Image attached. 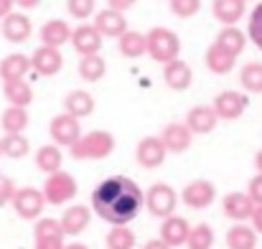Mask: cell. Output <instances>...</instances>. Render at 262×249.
Segmentation results:
<instances>
[{
	"label": "cell",
	"mask_w": 262,
	"mask_h": 249,
	"mask_svg": "<svg viewBox=\"0 0 262 249\" xmlns=\"http://www.w3.org/2000/svg\"><path fill=\"white\" fill-rule=\"evenodd\" d=\"M247 196L255 201V206H262V173H257V175L250 180V186H247Z\"/></svg>",
	"instance_id": "42"
},
{
	"label": "cell",
	"mask_w": 262,
	"mask_h": 249,
	"mask_svg": "<svg viewBox=\"0 0 262 249\" xmlns=\"http://www.w3.org/2000/svg\"><path fill=\"white\" fill-rule=\"evenodd\" d=\"M255 168H257V173H262V150L255 155Z\"/></svg>",
	"instance_id": "49"
},
{
	"label": "cell",
	"mask_w": 262,
	"mask_h": 249,
	"mask_svg": "<svg viewBox=\"0 0 262 249\" xmlns=\"http://www.w3.org/2000/svg\"><path fill=\"white\" fill-rule=\"evenodd\" d=\"M3 94H5V99H8L10 107H23L26 109L33 102V89H31V84L26 82V79L3 84Z\"/></svg>",
	"instance_id": "30"
},
{
	"label": "cell",
	"mask_w": 262,
	"mask_h": 249,
	"mask_svg": "<svg viewBox=\"0 0 262 249\" xmlns=\"http://www.w3.org/2000/svg\"><path fill=\"white\" fill-rule=\"evenodd\" d=\"M145 38H148V54H150L153 61H158V64L166 66V64H171V61L178 59L181 41H178V36H176L171 28L156 26V28H150L145 33Z\"/></svg>",
	"instance_id": "3"
},
{
	"label": "cell",
	"mask_w": 262,
	"mask_h": 249,
	"mask_svg": "<svg viewBox=\"0 0 262 249\" xmlns=\"http://www.w3.org/2000/svg\"><path fill=\"white\" fill-rule=\"evenodd\" d=\"M77 72H79V77H82L84 82H99V79L107 74V61H104L99 54L82 56L79 64H77Z\"/></svg>",
	"instance_id": "32"
},
{
	"label": "cell",
	"mask_w": 262,
	"mask_h": 249,
	"mask_svg": "<svg viewBox=\"0 0 262 249\" xmlns=\"http://www.w3.org/2000/svg\"><path fill=\"white\" fill-rule=\"evenodd\" d=\"M171 3V10H173L176 18H193L199 10H201V0H168Z\"/></svg>",
	"instance_id": "39"
},
{
	"label": "cell",
	"mask_w": 262,
	"mask_h": 249,
	"mask_svg": "<svg viewBox=\"0 0 262 249\" xmlns=\"http://www.w3.org/2000/svg\"><path fill=\"white\" fill-rule=\"evenodd\" d=\"M252 229H255L257 234H262V206H257L255 214H252Z\"/></svg>",
	"instance_id": "46"
},
{
	"label": "cell",
	"mask_w": 262,
	"mask_h": 249,
	"mask_svg": "<svg viewBox=\"0 0 262 249\" xmlns=\"http://www.w3.org/2000/svg\"><path fill=\"white\" fill-rule=\"evenodd\" d=\"M143 249H171L163 239H150V242H145V247Z\"/></svg>",
	"instance_id": "48"
},
{
	"label": "cell",
	"mask_w": 262,
	"mask_h": 249,
	"mask_svg": "<svg viewBox=\"0 0 262 249\" xmlns=\"http://www.w3.org/2000/svg\"><path fill=\"white\" fill-rule=\"evenodd\" d=\"M176 206H178V193H176L173 186H168V183H153L145 191V209L153 216L168 219V216H173Z\"/></svg>",
	"instance_id": "4"
},
{
	"label": "cell",
	"mask_w": 262,
	"mask_h": 249,
	"mask_svg": "<svg viewBox=\"0 0 262 249\" xmlns=\"http://www.w3.org/2000/svg\"><path fill=\"white\" fill-rule=\"evenodd\" d=\"M204 64H206V69H209L211 74H229V72L234 69L237 59H234L232 54H227L222 46L211 43V46L206 49V54H204Z\"/></svg>",
	"instance_id": "25"
},
{
	"label": "cell",
	"mask_w": 262,
	"mask_h": 249,
	"mask_svg": "<svg viewBox=\"0 0 262 249\" xmlns=\"http://www.w3.org/2000/svg\"><path fill=\"white\" fill-rule=\"evenodd\" d=\"M49 132H51L54 145H59V148H61V145H64V148H72V145L82 138V125H79L77 117L61 112V115H56V117L51 120Z\"/></svg>",
	"instance_id": "7"
},
{
	"label": "cell",
	"mask_w": 262,
	"mask_h": 249,
	"mask_svg": "<svg viewBox=\"0 0 262 249\" xmlns=\"http://www.w3.org/2000/svg\"><path fill=\"white\" fill-rule=\"evenodd\" d=\"M72 26L67 20H49L41 26V46H49V49H61L64 43H72Z\"/></svg>",
	"instance_id": "20"
},
{
	"label": "cell",
	"mask_w": 262,
	"mask_h": 249,
	"mask_svg": "<svg viewBox=\"0 0 262 249\" xmlns=\"http://www.w3.org/2000/svg\"><path fill=\"white\" fill-rule=\"evenodd\" d=\"M61 163H64V155H61V148L59 145H41L36 150V168L46 175H54L61 170Z\"/></svg>",
	"instance_id": "28"
},
{
	"label": "cell",
	"mask_w": 262,
	"mask_h": 249,
	"mask_svg": "<svg viewBox=\"0 0 262 249\" xmlns=\"http://www.w3.org/2000/svg\"><path fill=\"white\" fill-rule=\"evenodd\" d=\"M13 211L26 219V221H38L41 214H43V206H46V198H43V191L33 188V186H23L15 191L13 201H10Z\"/></svg>",
	"instance_id": "5"
},
{
	"label": "cell",
	"mask_w": 262,
	"mask_h": 249,
	"mask_svg": "<svg viewBox=\"0 0 262 249\" xmlns=\"http://www.w3.org/2000/svg\"><path fill=\"white\" fill-rule=\"evenodd\" d=\"M163 82H166V86H171L173 92H183L193 82V72H191V66L183 59H176V61L163 66Z\"/></svg>",
	"instance_id": "21"
},
{
	"label": "cell",
	"mask_w": 262,
	"mask_h": 249,
	"mask_svg": "<svg viewBox=\"0 0 262 249\" xmlns=\"http://www.w3.org/2000/svg\"><path fill=\"white\" fill-rule=\"evenodd\" d=\"M31 69V56H23V54H10L0 61V79L3 84L8 82H18L26 77V72Z\"/></svg>",
	"instance_id": "24"
},
{
	"label": "cell",
	"mask_w": 262,
	"mask_h": 249,
	"mask_svg": "<svg viewBox=\"0 0 262 249\" xmlns=\"http://www.w3.org/2000/svg\"><path fill=\"white\" fill-rule=\"evenodd\" d=\"M61 104H64V112L72 115V117H77V120L89 117V115L94 112V97H92L89 92H84V89H72V92L61 99Z\"/></svg>",
	"instance_id": "22"
},
{
	"label": "cell",
	"mask_w": 262,
	"mask_h": 249,
	"mask_svg": "<svg viewBox=\"0 0 262 249\" xmlns=\"http://www.w3.org/2000/svg\"><path fill=\"white\" fill-rule=\"evenodd\" d=\"M15 8V0H0V20H5Z\"/></svg>",
	"instance_id": "45"
},
{
	"label": "cell",
	"mask_w": 262,
	"mask_h": 249,
	"mask_svg": "<svg viewBox=\"0 0 262 249\" xmlns=\"http://www.w3.org/2000/svg\"><path fill=\"white\" fill-rule=\"evenodd\" d=\"M239 84H242L247 92L260 94L262 92V64L260 61H250V64L242 66V72H239Z\"/></svg>",
	"instance_id": "35"
},
{
	"label": "cell",
	"mask_w": 262,
	"mask_h": 249,
	"mask_svg": "<svg viewBox=\"0 0 262 249\" xmlns=\"http://www.w3.org/2000/svg\"><path fill=\"white\" fill-rule=\"evenodd\" d=\"M188 234H191V224L183 219V216H168V219H163V224H161V237L158 239H163L166 244L171 249L176 247H183L186 242H188Z\"/></svg>",
	"instance_id": "19"
},
{
	"label": "cell",
	"mask_w": 262,
	"mask_h": 249,
	"mask_svg": "<svg viewBox=\"0 0 262 249\" xmlns=\"http://www.w3.org/2000/svg\"><path fill=\"white\" fill-rule=\"evenodd\" d=\"M214 18L227 28V26H237L245 15V0H214L211 5Z\"/></svg>",
	"instance_id": "23"
},
{
	"label": "cell",
	"mask_w": 262,
	"mask_h": 249,
	"mask_svg": "<svg viewBox=\"0 0 262 249\" xmlns=\"http://www.w3.org/2000/svg\"><path fill=\"white\" fill-rule=\"evenodd\" d=\"M74 196H77V180H74L72 173L59 170V173H54V175L46 178V183H43V198H46V203L64 206Z\"/></svg>",
	"instance_id": "6"
},
{
	"label": "cell",
	"mask_w": 262,
	"mask_h": 249,
	"mask_svg": "<svg viewBox=\"0 0 262 249\" xmlns=\"http://www.w3.org/2000/svg\"><path fill=\"white\" fill-rule=\"evenodd\" d=\"M222 209H224V216L227 219H232V221H247V219H252V214H255L257 206H255V201L247 193L232 191V193L224 196Z\"/></svg>",
	"instance_id": "16"
},
{
	"label": "cell",
	"mask_w": 262,
	"mask_h": 249,
	"mask_svg": "<svg viewBox=\"0 0 262 249\" xmlns=\"http://www.w3.org/2000/svg\"><path fill=\"white\" fill-rule=\"evenodd\" d=\"M112 150H115V135L107 130H92V132H84L69 148V155L74 161H102Z\"/></svg>",
	"instance_id": "2"
},
{
	"label": "cell",
	"mask_w": 262,
	"mask_h": 249,
	"mask_svg": "<svg viewBox=\"0 0 262 249\" xmlns=\"http://www.w3.org/2000/svg\"><path fill=\"white\" fill-rule=\"evenodd\" d=\"M158 138L163 140L168 153H186L191 148V143H193V132L186 127V122H168L161 130Z\"/></svg>",
	"instance_id": "17"
},
{
	"label": "cell",
	"mask_w": 262,
	"mask_h": 249,
	"mask_svg": "<svg viewBox=\"0 0 262 249\" xmlns=\"http://www.w3.org/2000/svg\"><path fill=\"white\" fill-rule=\"evenodd\" d=\"M94 8H97V0H67V10L77 20H84L89 15H94Z\"/></svg>",
	"instance_id": "38"
},
{
	"label": "cell",
	"mask_w": 262,
	"mask_h": 249,
	"mask_svg": "<svg viewBox=\"0 0 262 249\" xmlns=\"http://www.w3.org/2000/svg\"><path fill=\"white\" fill-rule=\"evenodd\" d=\"M104 38L99 36V31L92 26V23H79L74 31H72V46L79 56H94L99 54Z\"/></svg>",
	"instance_id": "11"
},
{
	"label": "cell",
	"mask_w": 262,
	"mask_h": 249,
	"mask_svg": "<svg viewBox=\"0 0 262 249\" xmlns=\"http://www.w3.org/2000/svg\"><path fill=\"white\" fill-rule=\"evenodd\" d=\"M0 155H3V143H0Z\"/></svg>",
	"instance_id": "51"
},
{
	"label": "cell",
	"mask_w": 262,
	"mask_h": 249,
	"mask_svg": "<svg viewBox=\"0 0 262 249\" xmlns=\"http://www.w3.org/2000/svg\"><path fill=\"white\" fill-rule=\"evenodd\" d=\"M38 3H41V0H15V5H18L20 10H33Z\"/></svg>",
	"instance_id": "47"
},
{
	"label": "cell",
	"mask_w": 262,
	"mask_h": 249,
	"mask_svg": "<svg viewBox=\"0 0 262 249\" xmlns=\"http://www.w3.org/2000/svg\"><path fill=\"white\" fill-rule=\"evenodd\" d=\"M64 66V56L59 49H49V46H38L31 54V69L38 72L41 77H56Z\"/></svg>",
	"instance_id": "13"
},
{
	"label": "cell",
	"mask_w": 262,
	"mask_h": 249,
	"mask_svg": "<svg viewBox=\"0 0 262 249\" xmlns=\"http://www.w3.org/2000/svg\"><path fill=\"white\" fill-rule=\"evenodd\" d=\"M216 125H219V117L211 104H196L186 112V127L193 135H209Z\"/></svg>",
	"instance_id": "15"
},
{
	"label": "cell",
	"mask_w": 262,
	"mask_h": 249,
	"mask_svg": "<svg viewBox=\"0 0 262 249\" xmlns=\"http://www.w3.org/2000/svg\"><path fill=\"white\" fill-rule=\"evenodd\" d=\"M33 247L36 249H67V244H64V237H54V239H36Z\"/></svg>",
	"instance_id": "43"
},
{
	"label": "cell",
	"mask_w": 262,
	"mask_h": 249,
	"mask_svg": "<svg viewBox=\"0 0 262 249\" xmlns=\"http://www.w3.org/2000/svg\"><path fill=\"white\" fill-rule=\"evenodd\" d=\"M214 43L216 46H222L227 54H232L234 59L245 51V43H247V36L237 28V26H227V28H222L219 33H216V38H214Z\"/></svg>",
	"instance_id": "27"
},
{
	"label": "cell",
	"mask_w": 262,
	"mask_h": 249,
	"mask_svg": "<svg viewBox=\"0 0 262 249\" xmlns=\"http://www.w3.org/2000/svg\"><path fill=\"white\" fill-rule=\"evenodd\" d=\"M214 198H216V186L206 178H196L181 191V201L188 209H209Z\"/></svg>",
	"instance_id": "9"
},
{
	"label": "cell",
	"mask_w": 262,
	"mask_h": 249,
	"mask_svg": "<svg viewBox=\"0 0 262 249\" xmlns=\"http://www.w3.org/2000/svg\"><path fill=\"white\" fill-rule=\"evenodd\" d=\"M0 143H3V155H8L13 161H20L31 153V143L26 135H5Z\"/></svg>",
	"instance_id": "34"
},
{
	"label": "cell",
	"mask_w": 262,
	"mask_h": 249,
	"mask_svg": "<svg viewBox=\"0 0 262 249\" xmlns=\"http://www.w3.org/2000/svg\"><path fill=\"white\" fill-rule=\"evenodd\" d=\"M15 191H18V186H15L10 178H0V206L10 203L13 196H15Z\"/></svg>",
	"instance_id": "41"
},
{
	"label": "cell",
	"mask_w": 262,
	"mask_h": 249,
	"mask_svg": "<svg viewBox=\"0 0 262 249\" xmlns=\"http://www.w3.org/2000/svg\"><path fill=\"white\" fill-rule=\"evenodd\" d=\"M59 221H61L64 237H79L82 232H87L89 221H92V209L82 206V203H74L64 211V216Z\"/></svg>",
	"instance_id": "18"
},
{
	"label": "cell",
	"mask_w": 262,
	"mask_h": 249,
	"mask_svg": "<svg viewBox=\"0 0 262 249\" xmlns=\"http://www.w3.org/2000/svg\"><path fill=\"white\" fill-rule=\"evenodd\" d=\"M188 249H211L214 247V229L209 224H196L191 227V234H188Z\"/></svg>",
	"instance_id": "36"
},
{
	"label": "cell",
	"mask_w": 262,
	"mask_h": 249,
	"mask_svg": "<svg viewBox=\"0 0 262 249\" xmlns=\"http://www.w3.org/2000/svg\"><path fill=\"white\" fill-rule=\"evenodd\" d=\"M92 26L99 31L102 38H120L125 31H130V28H127V18H125V13H117V10H110V8L97 10Z\"/></svg>",
	"instance_id": "12"
},
{
	"label": "cell",
	"mask_w": 262,
	"mask_h": 249,
	"mask_svg": "<svg viewBox=\"0 0 262 249\" xmlns=\"http://www.w3.org/2000/svg\"><path fill=\"white\" fill-rule=\"evenodd\" d=\"M54 237H64L59 219H38L33 224V239H54Z\"/></svg>",
	"instance_id": "37"
},
{
	"label": "cell",
	"mask_w": 262,
	"mask_h": 249,
	"mask_svg": "<svg viewBox=\"0 0 262 249\" xmlns=\"http://www.w3.org/2000/svg\"><path fill=\"white\" fill-rule=\"evenodd\" d=\"M247 33H250V38H252V43L262 49V3H257V8L252 10V15H250V28H247Z\"/></svg>",
	"instance_id": "40"
},
{
	"label": "cell",
	"mask_w": 262,
	"mask_h": 249,
	"mask_svg": "<svg viewBox=\"0 0 262 249\" xmlns=\"http://www.w3.org/2000/svg\"><path fill=\"white\" fill-rule=\"evenodd\" d=\"M0 127L5 135H23L28 127V109L23 107H8L0 115Z\"/></svg>",
	"instance_id": "29"
},
{
	"label": "cell",
	"mask_w": 262,
	"mask_h": 249,
	"mask_svg": "<svg viewBox=\"0 0 262 249\" xmlns=\"http://www.w3.org/2000/svg\"><path fill=\"white\" fill-rule=\"evenodd\" d=\"M166 153H168V150H166L163 140L156 138V135L143 138V140L138 143V148H135V158H138L140 168H145V170H156V168L163 166Z\"/></svg>",
	"instance_id": "10"
},
{
	"label": "cell",
	"mask_w": 262,
	"mask_h": 249,
	"mask_svg": "<svg viewBox=\"0 0 262 249\" xmlns=\"http://www.w3.org/2000/svg\"><path fill=\"white\" fill-rule=\"evenodd\" d=\"M67 249H89L84 244H79V242H74V244H67Z\"/></svg>",
	"instance_id": "50"
},
{
	"label": "cell",
	"mask_w": 262,
	"mask_h": 249,
	"mask_svg": "<svg viewBox=\"0 0 262 249\" xmlns=\"http://www.w3.org/2000/svg\"><path fill=\"white\" fill-rule=\"evenodd\" d=\"M33 33V23L23 10H13L5 20H3V38L10 43H26Z\"/></svg>",
	"instance_id": "14"
},
{
	"label": "cell",
	"mask_w": 262,
	"mask_h": 249,
	"mask_svg": "<svg viewBox=\"0 0 262 249\" xmlns=\"http://www.w3.org/2000/svg\"><path fill=\"white\" fill-rule=\"evenodd\" d=\"M138 0H107V8L110 10H117V13H127Z\"/></svg>",
	"instance_id": "44"
},
{
	"label": "cell",
	"mask_w": 262,
	"mask_h": 249,
	"mask_svg": "<svg viewBox=\"0 0 262 249\" xmlns=\"http://www.w3.org/2000/svg\"><path fill=\"white\" fill-rule=\"evenodd\" d=\"M227 247L229 249H255L257 247V232L252 227L237 224L227 232Z\"/></svg>",
	"instance_id": "31"
},
{
	"label": "cell",
	"mask_w": 262,
	"mask_h": 249,
	"mask_svg": "<svg viewBox=\"0 0 262 249\" xmlns=\"http://www.w3.org/2000/svg\"><path fill=\"white\" fill-rule=\"evenodd\" d=\"M117 49H120V54L125 59H140L148 51V38L140 31H125L117 38Z\"/></svg>",
	"instance_id": "26"
},
{
	"label": "cell",
	"mask_w": 262,
	"mask_h": 249,
	"mask_svg": "<svg viewBox=\"0 0 262 249\" xmlns=\"http://www.w3.org/2000/svg\"><path fill=\"white\" fill-rule=\"evenodd\" d=\"M247 104H250L247 94H242L237 89H227V92H219L216 94V99H214L211 107H214V112H216L219 120H239L242 112L247 109Z\"/></svg>",
	"instance_id": "8"
},
{
	"label": "cell",
	"mask_w": 262,
	"mask_h": 249,
	"mask_svg": "<svg viewBox=\"0 0 262 249\" xmlns=\"http://www.w3.org/2000/svg\"><path fill=\"white\" fill-rule=\"evenodd\" d=\"M107 249H135V232L130 227H112L104 237Z\"/></svg>",
	"instance_id": "33"
},
{
	"label": "cell",
	"mask_w": 262,
	"mask_h": 249,
	"mask_svg": "<svg viewBox=\"0 0 262 249\" xmlns=\"http://www.w3.org/2000/svg\"><path fill=\"white\" fill-rule=\"evenodd\" d=\"M143 206L145 193L127 175H110L92 193V211L110 227H127Z\"/></svg>",
	"instance_id": "1"
}]
</instances>
